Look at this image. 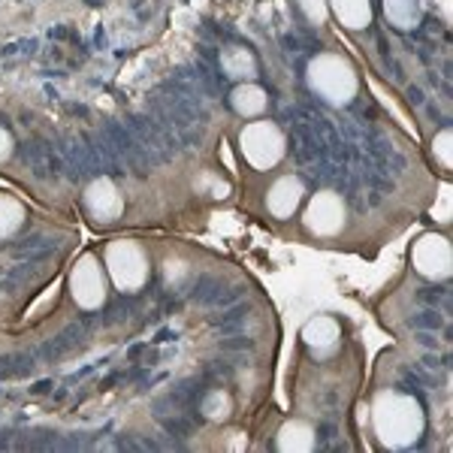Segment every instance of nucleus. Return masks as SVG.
I'll return each instance as SVG.
<instances>
[{"mask_svg": "<svg viewBox=\"0 0 453 453\" xmlns=\"http://www.w3.org/2000/svg\"><path fill=\"white\" fill-rule=\"evenodd\" d=\"M372 429L384 448L405 450L423 435L426 418H423V408L414 396L399 390H384L372 402Z\"/></svg>", "mask_w": 453, "mask_h": 453, "instance_id": "obj_1", "label": "nucleus"}, {"mask_svg": "<svg viewBox=\"0 0 453 453\" xmlns=\"http://www.w3.org/2000/svg\"><path fill=\"white\" fill-rule=\"evenodd\" d=\"M305 82L330 106H348L357 97V91H360L357 67L339 52H324L311 58L309 70H305Z\"/></svg>", "mask_w": 453, "mask_h": 453, "instance_id": "obj_2", "label": "nucleus"}, {"mask_svg": "<svg viewBox=\"0 0 453 453\" xmlns=\"http://www.w3.org/2000/svg\"><path fill=\"white\" fill-rule=\"evenodd\" d=\"M104 266H106L109 281H112L121 294H136V290H142L151 279L149 254H145V248L140 242H134V239H115V242H109L104 254Z\"/></svg>", "mask_w": 453, "mask_h": 453, "instance_id": "obj_3", "label": "nucleus"}, {"mask_svg": "<svg viewBox=\"0 0 453 453\" xmlns=\"http://www.w3.org/2000/svg\"><path fill=\"white\" fill-rule=\"evenodd\" d=\"M239 151L251 170H275L288 155V140L275 121H251L239 134Z\"/></svg>", "mask_w": 453, "mask_h": 453, "instance_id": "obj_4", "label": "nucleus"}, {"mask_svg": "<svg viewBox=\"0 0 453 453\" xmlns=\"http://www.w3.org/2000/svg\"><path fill=\"white\" fill-rule=\"evenodd\" d=\"M109 294V275L106 266L97 260V254H82L70 269V296L79 309L97 311L106 303Z\"/></svg>", "mask_w": 453, "mask_h": 453, "instance_id": "obj_5", "label": "nucleus"}, {"mask_svg": "<svg viewBox=\"0 0 453 453\" xmlns=\"http://www.w3.org/2000/svg\"><path fill=\"white\" fill-rule=\"evenodd\" d=\"M303 224L314 239H333L345 230L348 206L335 191H318L303 211Z\"/></svg>", "mask_w": 453, "mask_h": 453, "instance_id": "obj_6", "label": "nucleus"}, {"mask_svg": "<svg viewBox=\"0 0 453 453\" xmlns=\"http://www.w3.org/2000/svg\"><path fill=\"white\" fill-rule=\"evenodd\" d=\"M411 266L426 281H444L453 273V248L438 233H423L411 248Z\"/></svg>", "mask_w": 453, "mask_h": 453, "instance_id": "obj_7", "label": "nucleus"}, {"mask_svg": "<svg viewBox=\"0 0 453 453\" xmlns=\"http://www.w3.org/2000/svg\"><path fill=\"white\" fill-rule=\"evenodd\" d=\"M82 206H85V215L91 218L94 224L106 226L124 215V196L119 191V185L104 175V179H94L91 185L85 188Z\"/></svg>", "mask_w": 453, "mask_h": 453, "instance_id": "obj_8", "label": "nucleus"}, {"mask_svg": "<svg viewBox=\"0 0 453 453\" xmlns=\"http://www.w3.org/2000/svg\"><path fill=\"white\" fill-rule=\"evenodd\" d=\"M303 196H305V185L299 175H279L273 181V188L266 191V211L273 218H279V221H288L303 206Z\"/></svg>", "mask_w": 453, "mask_h": 453, "instance_id": "obj_9", "label": "nucleus"}, {"mask_svg": "<svg viewBox=\"0 0 453 453\" xmlns=\"http://www.w3.org/2000/svg\"><path fill=\"white\" fill-rule=\"evenodd\" d=\"M339 339H342L339 320L330 318V314H318V318L305 320V326H303V342H305V348H311L318 357L333 354L335 345H339Z\"/></svg>", "mask_w": 453, "mask_h": 453, "instance_id": "obj_10", "label": "nucleus"}, {"mask_svg": "<svg viewBox=\"0 0 453 453\" xmlns=\"http://www.w3.org/2000/svg\"><path fill=\"white\" fill-rule=\"evenodd\" d=\"M318 438H314V426L309 420H288L281 423L279 435H275V448L281 453H309L314 450Z\"/></svg>", "mask_w": 453, "mask_h": 453, "instance_id": "obj_11", "label": "nucleus"}, {"mask_svg": "<svg viewBox=\"0 0 453 453\" xmlns=\"http://www.w3.org/2000/svg\"><path fill=\"white\" fill-rule=\"evenodd\" d=\"M230 106H233V112L242 115V119H260V115L266 112V106H269V97H266V91H263L260 85L239 82L230 91Z\"/></svg>", "mask_w": 453, "mask_h": 453, "instance_id": "obj_12", "label": "nucleus"}, {"mask_svg": "<svg viewBox=\"0 0 453 453\" xmlns=\"http://www.w3.org/2000/svg\"><path fill=\"white\" fill-rule=\"evenodd\" d=\"M330 12L348 31H363L372 25V0H326Z\"/></svg>", "mask_w": 453, "mask_h": 453, "instance_id": "obj_13", "label": "nucleus"}, {"mask_svg": "<svg viewBox=\"0 0 453 453\" xmlns=\"http://www.w3.org/2000/svg\"><path fill=\"white\" fill-rule=\"evenodd\" d=\"M221 67L226 76L239 79V82H251L257 76V58L245 46H226L221 52Z\"/></svg>", "mask_w": 453, "mask_h": 453, "instance_id": "obj_14", "label": "nucleus"}, {"mask_svg": "<svg viewBox=\"0 0 453 453\" xmlns=\"http://www.w3.org/2000/svg\"><path fill=\"white\" fill-rule=\"evenodd\" d=\"M25 224V206L10 194H0V242L16 236Z\"/></svg>", "mask_w": 453, "mask_h": 453, "instance_id": "obj_15", "label": "nucleus"}, {"mask_svg": "<svg viewBox=\"0 0 453 453\" xmlns=\"http://www.w3.org/2000/svg\"><path fill=\"white\" fill-rule=\"evenodd\" d=\"M384 12L390 25L408 31L420 21V0H384Z\"/></svg>", "mask_w": 453, "mask_h": 453, "instance_id": "obj_16", "label": "nucleus"}, {"mask_svg": "<svg viewBox=\"0 0 453 453\" xmlns=\"http://www.w3.org/2000/svg\"><path fill=\"white\" fill-rule=\"evenodd\" d=\"M200 411H203V418L211 420V423H224L226 418H230V411H233L230 393H226V390H211V393H206V399H203Z\"/></svg>", "mask_w": 453, "mask_h": 453, "instance_id": "obj_17", "label": "nucleus"}, {"mask_svg": "<svg viewBox=\"0 0 453 453\" xmlns=\"http://www.w3.org/2000/svg\"><path fill=\"white\" fill-rule=\"evenodd\" d=\"M433 157L441 170H450V164H453V130L450 127L438 130L433 136Z\"/></svg>", "mask_w": 453, "mask_h": 453, "instance_id": "obj_18", "label": "nucleus"}, {"mask_svg": "<svg viewBox=\"0 0 453 453\" xmlns=\"http://www.w3.org/2000/svg\"><path fill=\"white\" fill-rule=\"evenodd\" d=\"M296 4L311 25H324V21L330 19V4H326V0H296Z\"/></svg>", "mask_w": 453, "mask_h": 453, "instance_id": "obj_19", "label": "nucleus"}, {"mask_svg": "<svg viewBox=\"0 0 453 453\" xmlns=\"http://www.w3.org/2000/svg\"><path fill=\"white\" fill-rule=\"evenodd\" d=\"M433 218L441 224L450 221V188H444L441 196H438V206H433Z\"/></svg>", "mask_w": 453, "mask_h": 453, "instance_id": "obj_20", "label": "nucleus"}, {"mask_svg": "<svg viewBox=\"0 0 453 453\" xmlns=\"http://www.w3.org/2000/svg\"><path fill=\"white\" fill-rule=\"evenodd\" d=\"M185 273H188V266L181 260H166L164 263V279L166 281H175L179 275H185Z\"/></svg>", "mask_w": 453, "mask_h": 453, "instance_id": "obj_21", "label": "nucleus"}, {"mask_svg": "<svg viewBox=\"0 0 453 453\" xmlns=\"http://www.w3.org/2000/svg\"><path fill=\"white\" fill-rule=\"evenodd\" d=\"M10 155H12V136H10V130H6V127H0V164H4V160H10Z\"/></svg>", "mask_w": 453, "mask_h": 453, "instance_id": "obj_22", "label": "nucleus"}, {"mask_svg": "<svg viewBox=\"0 0 453 453\" xmlns=\"http://www.w3.org/2000/svg\"><path fill=\"white\" fill-rule=\"evenodd\" d=\"M226 448H230V450H245L248 438L242 433H230V438H226Z\"/></svg>", "mask_w": 453, "mask_h": 453, "instance_id": "obj_23", "label": "nucleus"}]
</instances>
